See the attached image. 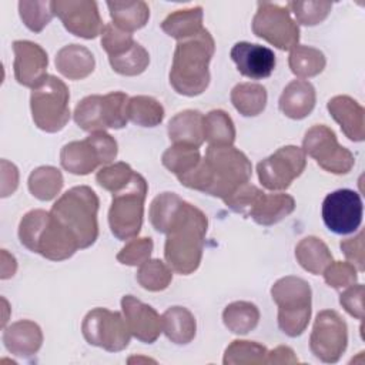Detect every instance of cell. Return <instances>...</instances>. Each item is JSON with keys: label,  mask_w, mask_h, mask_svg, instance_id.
I'll return each instance as SVG.
<instances>
[{"label": "cell", "mask_w": 365, "mask_h": 365, "mask_svg": "<svg viewBox=\"0 0 365 365\" xmlns=\"http://www.w3.org/2000/svg\"><path fill=\"white\" fill-rule=\"evenodd\" d=\"M251 174V161L242 151L234 145H208L200 164L177 180L187 188L225 200L237 188L250 182Z\"/></svg>", "instance_id": "6da1fadb"}, {"label": "cell", "mask_w": 365, "mask_h": 365, "mask_svg": "<svg viewBox=\"0 0 365 365\" xmlns=\"http://www.w3.org/2000/svg\"><path fill=\"white\" fill-rule=\"evenodd\" d=\"M207 228V215L195 205L184 201L165 234L164 244L165 262L174 272L190 275L198 269Z\"/></svg>", "instance_id": "7a4b0ae2"}, {"label": "cell", "mask_w": 365, "mask_h": 365, "mask_svg": "<svg viewBox=\"0 0 365 365\" xmlns=\"http://www.w3.org/2000/svg\"><path fill=\"white\" fill-rule=\"evenodd\" d=\"M215 51V41L207 29L197 36L177 43L170 70V84L181 96L202 94L211 80L210 61Z\"/></svg>", "instance_id": "3957f363"}, {"label": "cell", "mask_w": 365, "mask_h": 365, "mask_svg": "<svg viewBox=\"0 0 365 365\" xmlns=\"http://www.w3.org/2000/svg\"><path fill=\"white\" fill-rule=\"evenodd\" d=\"M19 238L29 251L50 261L67 259L80 248L74 234L44 210H31L23 215Z\"/></svg>", "instance_id": "277c9868"}, {"label": "cell", "mask_w": 365, "mask_h": 365, "mask_svg": "<svg viewBox=\"0 0 365 365\" xmlns=\"http://www.w3.org/2000/svg\"><path fill=\"white\" fill-rule=\"evenodd\" d=\"M98 205L100 201L94 190L87 185H76L60 195L50 212L74 234L80 248H88L98 238Z\"/></svg>", "instance_id": "5b68a950"}, {"label": "cell", "mask_w": 365, "mask_h": 365, "mask_svg": "<svg viewBox=\"0 0 365 365\" xmlns=\"http://www.w3.org/2000/svg\"><path fill=\"white\" fill-rule=\"evenodd\" d=\"M272 301L278 307V327L291 336H299L311 319L312 291L309 284L294 275H287L271 287Z\"/></svg>", "instance_id": "8992f818"}, {"label": "cell", "mask_w": 365, "mask_h": 365, "mask_svg": "<svg viewBox=\"0 0 365 365\" xmlns=\"http://www.w3.org/2000/svg\"><path fill=\"white\" fill-rule=\"evenodd\" d=\"M147 191L148 184L145 178L134 173L131 181L123 190L113 194L108 210V225L117 240L130 241L138 235L143 225Z\"/></svg>", "instance_id": "52a82bcc"}, {"label": "cell", "mask_w": 365, "mask_h": 365, "mask_svg": "<svg viewBox=\"0 0 365 365\" xmlns=\"http://www.w3.org/2000/svg\"><path fill=\"white\" fill-rule=\"evenodd\" d=\"M68 100L70 91L66 83L47 74L30 94V110L36 127L46 133L63 130L70 120Z\"/></svg>", "instance_id": "ba28073f"}, {"label": "cell", "mask_w": 365, "mask_h": 365, "mask_svg": "<svg viewBox=\"0 0 365 365\" xmlns=\"http://www.w3.org/2000/svg\"><path fill=\"white\" fill-rule=\"evenodd\" d=\"M127 104L128 96L123 91L87 96L76 106L73 118L87 133L106 131L107 128L118 130L127 125Z\"/></svg>", "instance_id": "9c48e42d"}, {"label": "cell", "mask_w": 365, "mask_h": 365, "mask_svg": "<svg viewBox=\"0 0 365 365\" xmlns=\"http://www.w3.org/2000/svg\"><path fill=\"white\" fill-rule=\"evenodd\" d=\"M252 33L279 50H291L299 41L298 23L287 6L259 1L254 14Z\"/></svg>", "instance_id": "30bf717a"}, {"label": "cell", "mask_w": 365, "mask_h": 365, "mask_svg": "<svg viewBox=\"0 0 365 365\" xmlns=\"http://www.w3.org/2000/svg\"><path fill=\"white\" fill-rule=\"evenodd\" d=\"M302 150L317 164L332 174H348L355 165L354 154L342 147L334 130L325 124H315L304 135Z\"/></svg>", "instance_id": "8fae6325"}, {"label": "cell", "mask_w": 365, "mask_h": 365, "mask_svg": "<svg viewBox=\"0 0 365 365\" xmlns=\"http://www.w3.org/2000/svg\"><path fill=\"white\" fill-rule=\"evenodd\" d=\"M84 339L108 352H118L128 346L131 332L124 317L117 311L107 308H94L88 311L81 322Z\"/></svg>", "instance_id": "7c38bea8"}, {"label": "cell", "mask_w": 365, "mask_h": 365, "mask_svg": "<svg viewBox=\"0 0 365 365\" xmlns=\"http://www.w3.org/2000/svg\"><path fill=\"white\" fill-rule=\"evenodd\" d=\"M348 345V327L344 318L334 309L318 312L309 336V349L315 358L325 364L341 359Z\"/></svg>", "instance_id": "4fadbf2b"}, {"label": "cell", "mask_w": 365, "mask_h": 365, "mask_svg": "<svg viewBox=\"0 0 365 365\" xmlns=\"http://www.w3.org/2000/svg\"><path fill=\"white\" fill-rule=\"evenodd\" d=\"M307 167V154L301 147L284 145L257 164L258 180L267 190L284 191Z\"/></svg>", "instance_id": "5bb4252c"}, {"label": "cell", "mask_w": 365, "mask_h": 365, "mask_svg": "<svg viewBox=\"0 0 365 365\" xmlns=\"http://www.w3.org/2000/svg\"><path fill=\"white\" fill-rule=\"evenodd\" d=\"M322 220L329 231L339 235L355 232L364 214L361 195L349 188L329 192L322 201Z\"/></svg>", "instance_id": "9a60e30c"}, {"label": "cell", "mask_w": 365, "mask_h": 365, "mask_svg": "<svg viewBox=\"0 0 365 365\" xmlns=\"http://www.w3.org/2000/svg\"><path fill=\"white\" fill-rule=\"evenodd\" d=\"M51 10L64 29L81 38H96L101 34L104 24L93 0H53Z\"/></svg>", "instance_id": "2e32d148"}, {"label": "cell", "mask_w": 365, "mask_h": 365, "mask_svg": "<svg viewBox=\"0 0 365 365\" xmlns=\"http://www.w3.org/2000/svg\"><path fill=\"white\" fill-rule=\"evenodd\" d=\"M13 53L14 78L19 84L33 90L47 76L48 57L46 50L34 41L16 40L13 41Z\"/></svg>", "instance_id": "e0dca14e"}, {"label": "cell", "mask_w": 365, "mask_h": 365, "mask_svg": "<svg viewBox=\"0 0 365 365\" xmlns=\"http://www.w3.org/2000/svg\"><path fill=\"white\" fill-rule=\"evenodd\" d=\"M123 317L134 338L144 344H153L163 332L161 317L148 304L137 299L133 295L121 298Z\"/></svg>", "instance_id": "ac0fdd59"}, {"label": "cell", "mask_w": 365, "mask_h": 365, "mask_svg": "<svg viewBox=\"0 0 365 365\" xmlns=\"http://www.w3.org/2000/svg\"><path fill=\"white\" fill-rule=\"evenodd\" d=\"M231 60L235 63L237 70L251 80H262L272 74L277 60L271 48L250 43L238 41L230 51Z\"/></svg>", "instance_id": "d6986e66"}, {"label": "cell", "mask_w": 365, "mask_h": 365, "mask_svg": "<svg viewBox=\"0 0 365 365\" xmlns=\"http://www.w3.org/2000/svg\"><path fill=\"white\" fill-rule=\"evenodd\" d=\"M328 113L339 124L342 133L355 143L365 138V110L349 96H335L327 104Z\"/></svg>", "instance_id": "ffe728a7"}, {"label": "cell", "mask_w": 365, "mask_h": 365, "mask_svg": "<svg viewBox=\"0 0 365 365\" xmlns=\"http://www.w3.org/2000/svg\"><path fill=\"white\" fill-rule=\"evenodd\" d=\"M3 329V344L16 356L29 358L37 354L43 345L41 328L34 321L20 319Z\"/></svg>", "instance_id": "44dd1931"}, {"label": "cell", "mask_w": 365, "mask_h": 365, "mask_svg": "<svg viewBox=\"0 0 365 365\" xmlns=\"http://www.w3.org/2000/svg\"><path fill=\"white\" fill-rule=\"evenodd\" d=\"M315 101V87L308 80H292L282 90L278 100V107L285 117L302 120L312 113Z\"/></svg>", "instance_id": "7402d4cb"}, {"label": "cell", "mask_w": 365, "mask_h": 365, "mask_svg": "<svg viewBox=\"0 0 365 365\" xmlns=\"http://www.w3.org/2000/svg\"><path fill=\"white\" fill-rule=\"evenodd\" d=\"M295 210V200L285 192H261L248 212L257 224L269 227L287 218Z\"/></svg>", "instance_id": "603a6c76"}, {"label": "cell", "mask_w": 365, "mask_h": 365, "mask_svg": "<svg viewBox=\"0 0 365 365\" xmlns=\"http://www.w3.org/2000/svg\"><path fill=\"white\" fill-rule=\"evenodd\" d=\"M96 67L93 53L80 44H67L56 54V68L68 80H83Z\"/></svg>", "instance_id": "cb8c5ba5"}, {"label": "cell", "mask_w": 365, "mask_h": 365, "mask_svg": "<svg viewBox=\"0 0 365 365\" xmlns=\"http://www.w3.org/2000/svg\"><path fill=\"white\" fill-rule=\"evenodd\" d=\"M168 137L174 144L200 148L204 143V115L198 110H184L168 121Z\"/></svg>", "instance_id": "d4e9b609"}, {"label": "cell", "mask_w": 365, "mask_h": 365, "mask_svg": "<svg viewBox=\"0 0 365 365\" xmlns=\"http://www.w3.org/2000/svg\"><path fill=\"white\" fill-rule=\"evenodd\" d=\"M61 167L74 175H87L93 173L101 161L93 144L84 138L66 144L60 151Z\"/></svg>", "instance_id": "484cf974"}, {"label": "cell", "mask_w": 365, "mask_h": 365, "mask_svg": "<svg viewBox=\"0 0 365 365\" xmlns=\"http://www.w3.org/2000/svg\"><path fill=\"white\" fill-rule=\"evenodd\" d=\"M161 324L165 336L177 345H187L195 338V318L192 312L184 307H170L161 315Z\"/></svg>", "instance_id": "4316f807"}, {"label": "cell", "mask_w": 365, "mask_h": 365, "mask_svg": "<svg viewBox=\"0 0 365 365\" xmlns=\"http://www.w3.org/2000/svg\"><path fill=\"white\" fill-rule=\"evenodd\" d=\"M202 19H204V11L201 6L175 10L163 20L161 30L167 36L181 41V40L197 36L204 29Z\"/></svg>", "instance_id": "83f0119b"}, {"label": "cell", "mask_w": 365, "mask_h": 365, "mask_svg": "<svg viewBox=\"0 0 365 365\" xmlns=\"http://www.w3.org/2000/svg\"><path fill=\"white\" fill-rule=\"evenodd\" d=\"M107 7L113 24L127 33L143 29L150 19V7L143 0L107 1Z\"/></svg>", "instance_id": "f1b7e54d"}, {"label": "cell", "mask_w": 365, "mask_h": 365, "mask_svg": "<svg viewBox=\"0 0 365 365\" xmlns=\"http://www.w3.org/2000/svg\"><path fill=\"white\" fill-rule=\"evenodd\" d=\"M295 258L298 264L309 274L319 275L332 262V254L328 245L318 237L308 235L295 247Z\"/></svg>", "instance_id": "f546056e"}, {"label": "cell", "mask_w": 365, "mask_h": 365, "mask_svg": "<svg viewBox=\"0 0 365 365\" xmlns=\"http://www.w3.org/2000/svg\"><path fill=\"white\" fill-rule=\"evenodd\" d=\"M231 103L244 117H255L265 110L267 90L258 83H240L231 90Z\"/></svg>", "instance_id": "4dcf8cb0"}, {"label": "cell", "mask_w": 365, "mask_h": 365, "mask_svg": "<svg viewBox=\"0 0 365 365\" xmlns=\"http://www.w3.org/2000/svg\"><path fill=\"white\" fill-rule=\"evenodd\" d=\"M222 322L232 334L245 335L257 328L259 309L250 301H234L224 308Z\"/></svg>", "instance_id": "1f68e13d"}, {"label": "cell", "mask_w": 365, "mask_h": 365, "mask_svg": "<svg viewBox=\"0 0 365 365\" xmlns=\"http://www.w3.org/2000/svg\"><path fill=\"white\" fill-rule=\"evenodd\" d=\"M288 66L291 71L302 78H311L324 71L327 66V58L319 48L297 44L289 50Z\"/></svg>", "instance_id": "d6a6232c"}, {"label": "cell", "mask_w": 365, "mask_h": 365, "mask_svg": "<svg viewBox=\"0 0 365 365\" xmlns=\"http://www.w3.org/2000/svg\"><path fill=\"white\" fill-rule=\"evenodd\" d=\"M64 184L63 174L58 168L53 165H41L33 170L29 175L27 185L33 197L40 201L54 200Z\"/></svg>", "instance_id": "836d02e7"}, {"label": "cell", "mask_w": 365, "mask_h": 365, "mask_svg": "<svg viewBox=\"0 0 365 365\" xmlns=\"http://www.w3.org/2000/svg\"><path fill=\"white\" fill-rule=\"evenodd\" d=\"M204 141L208 145H232L235 141V125L224 110H211L204 115Z\"/></svg>", "instance_id": "e575fe53"}, {"label": "cell", "mask_w": 365, "mask_h": 365, "mask_svg": "<svg viewBox=\"0 0 365 365\" xmlns=\"http://www.w3.org/2000/svg\"><path fill=\"white\" fill-rule=\"evenodd\" d=\"M128 120L140 127H155L164 120V107L150 96H134L127 104Z\"/></svg>", "instance_id": "d590c367"}, {"label": "cell", "mask_w": 365, "mask_h": 365, "mask_svg": "<svg viewBox=\"0 0 365 365\" xmlns=\"http://www.w3.org/2000/svg\"><path fill=\"white\" fill-rule=\"evenodd\" d=\"M184 200L180 198L175 192H161L150 204L148 218L151 225L157 232L167 234L173 220L175 218L180 207L182 205Z\"/></svg>", "instance_id": "8d00e7d4"}, {"label": "cell", "mask_w": 365, "mask_h": 365, "mask_svg": "<svg viewBox=\"0 0 365 365\" xmlns=\"http://www.w3.org/2000/svg\"><path fill=\"white\" fill-rule=\"evenodd\" d=\"M268 349L255 342L245 339L232 341L224 352L222 362L225 365H261L267 364Z\"/></svg>", "instance_id": "74e56055"}, {"label": "cell", "mask_w": 365, "mask_h": 365, "mask_svg": "<svg viewBox=\"0 0 365 365\" xmlns=\"http://www.w3.org/2000/svg\"><path fill=\"white\" fill-rule=\"evenodd\" d=\"M200 150L187 144H173L161 155L163 165L175 177L190 173L200 164Z\"/></svg>", "instance_id": "f35d334b"}, {"label": "cell", "mask_w": 365, "mask_h": 365, "mask_svg": "<svg viewBox=\"0 0 365 365\" xmlns=\"http://www.w3.org/2000/svg\"><path fill=\"white\" fill-rule=\"evenodd\" d=\"M137 282L147 291L160 292L168 288L173 281V269L167 262H163L158 258H150L140 265L137 275Z\"/></svg>", "instance_id": "ab89813d"}, {"label": "cell", "mask_w": 365, "mask_h": 365, "mask_svg": "<svg viewBox=\"0 0 365 365\" xmlns=\"http://www.w3.org/2000/svg\"><path fill=\"white\" fill-rule=\"evenodd\" d=\"M108 61L115 73L127 77H134L145 71L150 64V54L140 43L135 41L128 51L118 57H111L108 58Z\"/></svg>", "instance_id": "60d3db41"}, {"label": "cell", "mask_w": 365, "mask_h": 365, "mask_svg": "<svg viewBox=\"0 0 365 365\" xmlns=\"http://www.w3.org/2000/svg\"><path fill=\"white\" fill-rule=\"evenodd\" d=\"M19 14L24 26L33 31L40 33L54 17L51 1H19Z\"/></svg>", "instance_id": "b9f144b4"}, {"label": "cell", "mask_w": 365, "mask_h": 365, "mask_svg": "<svg viewBox=\"0 0 365 365\" xmlns=\"http://www.w3.org/2000/svg\"><path fill=\"white\" fill-rule=\"evenodd\" d=\"M134 173L135 171H133V168L127 163H111L97 171L96 181L101 188L114 194L123 190L131 181Z\"/></svg>", "instance_id": "7bdbcfd3"}, {"label": "cell", "mask_w": 365, "mask_h": 365, "mask_svg": "<svg viewBox=\"0 0 365 365\" xmlns=\"http://www.w3.org/2000/svg\"><path fill=\"white\" fill-rule=\"evenodd\" d=\"M288 10L302 26H317L331 13V1H289Z\"/></svg>", "instance_id": "ee69618b"}, {"label": "cell", "mask_w": 365, "mask_h": 365, "mask_svg": "<svg viewBox=\"0 0 365 365\" xmlns=\"http://www.w3.org/2000/svg\"><path fill=\"white\" fill-rule=\"evenodd\" d=\"M154 244L150 237L131 238L115 255L117 261L128 267H140L150 259Z\"/></svg>", "instance_id": "f6af8a7d"}, {"label": "cell", "mask_w": 365, "mask_h": 365, "mask_svg": "<svg viewBox=\"0 0 365 365\" xmlns=\"http://www.w3.org/2000/svg\"><path fill=\"white\" fill-rule=\"evenodd\" d=\"M134 43L135 41L131 33L120 30L113 23L104 24V29L101 31V47L107 53L108 58L124 54L134 46Z\"/></svg>", "instance_id": "bcb514c9"}, {"label": "cell", "mask_w": 365, "mask_h": 365, "mask_svg": "<svg viewBox=\"0 0 365 365\" xmlns=\"http://www.w3.org/2000/svg\"><path fill=\"white\" fill-rule=\"evenodd\" d=\"M322 275L325 282L335 289L346 288L358 281V269L348 261H332Z\"/></svg>", "instance_id": "7dc6e473"}, {"label": "cell", "mask_w": 365, "mask_h": 365, "mask_svg": "<svg viewBox=\"0 0 365 365\" xmlns=\"http://www.w3.org/2000/svg\"><path fill=\"white\" fill-rule=\"evenodd\" d=\"M261 192L262 191L258 187L247 182V184L241 185L240 188H237L230 197H227L222 201L231 211L248 217V212L254 207V204Z\"/></svg>", "instance_id": "c3c4849f"}, {"label": "cell", "mask_w": 365, "mask_h": 365, "mask_svg": "<svg viewBox=\"0 0 365 365\" xmlns=\"http://www.w3.org/2000/svg\"><path fill=\"white\" fill-rule=\"evenodd\" d=\"M87 140L96 148L98 158L101 161V165H108L115 160L117 153H118V145H117L115 138L113 135H110L107 131L90 133Z\"/></svg>", "instance_id": "681fc988"}, {"label": "cell", "mask_w": 365, "mask_h": 365, "mask_svg": "<svg viewBox=\"0 0 365 365\" xmlns=\"http://www.w3.org/2000/svg\"><path fill=\"white\" fill-rule=\"evenodd\" d=\"M339 304L342 308L354 318L364 319V285L354 284L346 287V289L339 295Z\"/></svg>", "instance_id": "f907efd6"}, {"label": "cell", "mask_w": 365, "mask_h": 365, "mask_svg": "<svg viewBox=\"0 0 365 365\" xmlns=\"http://www.w3.org/2000/svg\"><path fill=\"white\" fill-rule=\"evenodd\" d=\"M364 240H365V234L364 231H359L355 237L342 240L339 244L348 262H351L359 272L364 271V261H365Z\"/></svg>", "instance_id": "816d5d0a"}, {"label": "cell", "mask_w": 365, "mask_h": 365, "mask_svg": "<svg viewBox=\"0 0 365 365\" xmlns=\"http://www.w3.org/2000/svg\"><path fill=\"white\" fill-rule=\"evenodd\" d=\"M19 187V170L13 163L1 160V198L11 195Z\"/></svg>", "instance_id": "f5cc1de1"}, {"label": "cell", "mask_w": 365, "mask_h": 365, "mask_svg": "<svg viewBox=\"0 0 365 365\" xmlns=\"http://www.w3.org/2000/svg\"><path fill=\"white\" fill-rule=\"evenodd\" d=\"M295 352L285 345H279L272 351H268L267 364H298Z\"/></svg>", "instance_id": "db71d44e"}, {"label": "cell", "mask_w": 365, "mask_h": 365, "mask_svg": "<svg viewBox=\"0 0 365 365\" xmlns=\"http://www.w3.org/2000/svg\"><path fill=\"white\" fill-rule=\"evenodd\" d=\"M0 267H1V274H0L1 279H7V278H10V277H13L16 274L17 261H16V258L11 254L7 252V250H1Z\"/></svg>", "instance_id": "11a10c76"}]
</instances>
